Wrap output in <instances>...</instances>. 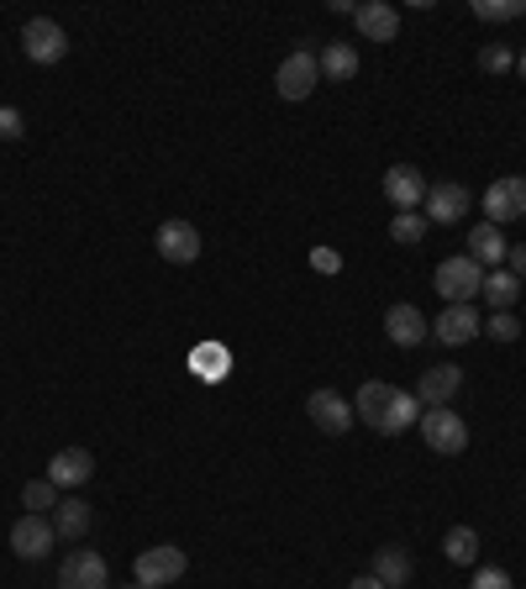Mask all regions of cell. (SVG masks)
Returning <instances> with one entry per match:
<instances>
[{
    "label": "cell",
    "mask_w": 526,
    "mask_h": 589,
    "mask_svg": "<svg viewBox=\"0 0 526 589\" xmlns=\"http://www.w3.org/2000/svg\"><path fill=\"white\" fill-rule=\"evenodd\" d=\"M479 331H484V321H479L474 306H448L437 321H431V337L437 342H448V348H463V342H474Z\"/></svg>",
    "instance_id": "obj_12"
},
{
    "label": "cell",
    "mask_w": 526,
    "mask_h": 589,
    "mask_svg": "<svg viewBox=\"0 0 526 589\" xmlns=\"http://www.w3.org/2000/svg\"><path fill=\"white\" fill-rule=\"evenodd\" d=\"M516 74H522V79H526V47H522V53H516Z\"/></svg>",
    "instance_id": "obj_37"
},
{
    "label": "cell",
    "mask_w": 526,
    "mask_h": 589,
    "mask_svg": "<svg viewBox=\"0 0 526 589\" xmlns=\"http://www.w3.org/2000/svg\"><path fill=\"white\" fill-rule=\"evenodd\" d=\"M22 505L32 511V516H43V511H58V484L53 479H32L22 490Z\"/></svg>",
    "instance_id": "obj_26"
},
{
    "label": "cell",
    "mask_w": 526,
    "mask_h": 589,
    "mask_svg": "<svg viewBox=\"0 0 526 589\" xmlns=\"http://www.w3.org/2000/svg\"><path fill=\"white\" fill-rule=\"evenodd\" d=\"M526 17V0H474V22H516Z\"/></svg>",
    "instance_id": "obj_27"
},
{
    "label": "cell",
    "mask_w": 526,
    "mask_h": 589,
    "mask_svg": "<svg viewBox=\"0 0 526 589\" xmlns=\"http://www.w3.org/2000/svg\"><path fill=\"white\" fill-rule=\"evenodd\" d=\"M458 390H463V369H458V363H431L427 374L416 379L410 395L421 401V411H431V405H448Z\"/></svg>",
    "instance_id": "obj_10"
},
{
    "label": "cell",
    "mask_w": 526,
    "mask_h": 589,
    "mask_svg": "<svg viewBox=\"0 0 526 589\" xmlns=\"http://www.w3.org/2000/svg\"><path fill=\"white\" fill-rule=\"evenodd\" d=\"M479 69L484 74H505V69H516V53L501 43H490V47H479Z\"/></svg>",
    "instance_id": "obj_29"
},
{
    "label": "cell",
    "mask_w": 526,
    "mask_h": 589,
    "mask_svg": "<svg viewBox=\"0 0 526 589\" xmlns=\"http://www.w3.org/2000/svg\"><path fill=\"white\" fill-rule=\"evenodd\" d=\"M505 269H511L516 280H526V242H516V248H505Z\"/></svg>",
    "instance_id": "obj_34"
},
{
    "label": "cell",
    "mask_w": 526,
    "mask_h": 589,
    "mask_svg": "<svg viewBox=\"0 0 526 589\" xmlns=\"http://www.w3.org/2000/svg\"><path fill=\"white\" fill-rule=\"evenodd\" d=\"M469 589H516V585H511V574H505V568H479Z\"/></svg>",
    "instance_id": "obj_32"
},
{
    "label": "cell",
    "mask_w": 526,
    "mask_h": 589,
    "mask_svg": "<svg viewBox=\"0 0 526 589\" xmlns=\"http://www.w3.org/2000/svg\"><path fill=\"white\" fill-rule=\"evenodd\" d=\"M316 64H321V74H327V79H342V85H348V79L359 74V47H353V43H327Z\"/></svg>",
    "instance_id": "obj_22"
},
{
    "label": "cell",
    "mask_w": 526,
    "mask_h": 589,
    "mask_svg": "<svg viewBox=\"0 0 526 589\" xmlns=\"http://www.w3.org/2000/svg\"><path fill=\"white\" fill-rule=\"evenodd\" d=\"M132 589H147V585H138V579H132Z\"/></svg>",
    "instance_id": "obj_38"
},
{
    "label": "cell",
    "mask_w": 526,
    "mask_h": 589,
    "mask_svg": "<svg viewBox=\"0 0 526 589\" xmlns=\"http://www.w3.org/2000/svg\"><path fill=\"white\" fill-rule=\"evenodd\" d=\"M463 211H469V189L463 185H431L427 189V221H437V227H453V221H463Z\"/></svg>",
    "instance_id": "obj_16"
},
{
    "label": "cell",
    "mask_w": 526,
    "mask_h": 589,
    "mask_svg": "<svg viewBox=\"0 0 526 589\" xmlns=\"http://www.w3.org/2000/svg\"><path fill=\"white\" fill-rule=\"evenodd\" d=\"M311 263H316V269H321V274H337V269H342V259H337L332 248H316V253H311Z\"/></svg>",
    "instance_id": "obj_35"
},
{
    "label": "cell",
    "mask_w": 526,
    "mask_h": 589,
    "mask_svg": "<svg viewBox=\"0 0 526 589\" xmlns=\"http://www.w3.org/2000/svg\"><path fill=\"white\" fill-rule=\"evenodd\" d=\"M316 79H321V64H316V53L295 47L285 64H280V74H274V90L285 95V100H306V95L316 90Z\"/></svg>",
    "instance_id": "obj_8"
},
{
    "label": "cell",
    "mask_w": 526,
    "mask_h": 589,
    "mask_svg": "<svg viewBox=\"0 0 526 589\" xmlns=\"http://www.w3.org/2000/svg\"><path fill=\"white\" fill-rule=\"evenodd\" d=\"M427 174L410 164H395L390 174H384V200L395 206V211H421L427 206Z\"/></svg>",
    "instance_id": "obj_9"
},
{
    "label": "cell",
    "mask_w": 526,
    "mask_h": 589,
    "mask_svg": "<svg viewBox=\"0 0 526 589\" xmlns=\"http://www.w3.org/2000/svg\"><path fill=\"white\" fill-rule=\"evenodd\" d=\"M58 589H111V568L96 547H74L58 564Z\"/></svg>",
    "instance_id": "obj_4"
},
{
    "label": "cell",
    "mask_w": 526,
    "mask_h": 589,
    "mask_svg": "<svg viewBox=\"0 0 526 589\" xmlns=\"http://www.w3.org/2000/svg\"><path fill=\"white\" fill-rule=\"evenodd\" d=\"M22 132H26V127H22V111H17V106H0V138L17 142Z\"/></svg>",
    "instance_id": "obj_33"
},
{
    "label": "cell",
    "mask_w": 526,
    "mask_h": 589,
    "mask_svg": "<svg viewBox=\"0 0 526 589\" xmlns=\"http://www.w3.org/2000/svg\"><path fill=\"white\" fill-rule=\"evenodd\" d=\"M469 259H474L479 269H505V237H501V227L479 221L474 232H469Z\"/></svg>",
    "instance_id": "obj_20"
},
{
    "label": "cell",
    "mask_w": 526,
    "mask_h": 589,
    "mask_svg": "<svg viewBox=\"0 0 526 589\" xmlns=\"http://www.w3.org/2000/svg\"><path fill=\"white\" fill-rule=\"evenodd\" d=\"M190 568V558H185V547H174V543H158V547H143L138 553V564H132V579L147 589H164L174 585L179 574Z\"/></svg>",
    "instance_id": "obj_3"
},
{
    "label": "cell",
    "mask_w": 526,
    "mask_h": 589,
    "mask_svg": "<svg viewBox=\"0 0 526 589\" xmlns=\"http://www.w3.org/2000/svg\"><path fill=\"white\" fill-rule=\"evenodd\" d=\"M22 53L32 64H58L64 53H69V32L53 22V17H32L22 26Z\"/></svg>",
    "instance_id": "obj_5"
},
{
    "label": "cell",
    "mask_w": 526,
    "mask_h": 589,
    "mask_svg": "<svg viewBox=\"0 0 526 589\" xmlns=\"http://www.w3.org/2000/svg\"><path fill=\"white\" fill-rule=\"evenodd\" d=\"M442 553H448V564L469 568L479 558V532H474V526H453V532L442 537Z\"/></svg>",
    "instance_id": "obj_25"
},
{
    "label": "cell",
    "mask_w": 526,
    "mask_h": 589,
    "mask_svg": "<svg viewBox=\"0 0 526 589\" xmlns=\"http://www.w3.org/2000/svg\"><path fill=\"white\" fill-rule=\"evenodd\" d=\"M484 301L495 310H516V301H522V280L511 274V269H490L484 274Z\"/></svg>",
    "instance_id": "obj_23"
},
{
    "label": "cell",
    "mask_w": 526,
    "mask_h": 589,
    "mask_svg": "<svg viewBox=\"0 0 526 589\" xmlns=\"http://www.w3.org/2000/svg\"><path fill=\"white\" fill-rule=\"evenodd\" d=\"M421 422V401L410 395V390H395V401H390V416H384V437H401L410 426Z\"/></svg>",
    "instance_id": "obj_24"
},
{
    "label": "cell",
    "mask_w": 526,
    "mask_h": 589,
    "mask_svg": "<svg viewBox=\"0 0 526 589\" xmlns=\"http://www.w3.org/2000/svg\"><path fill=\"white\" fill-rule=\"evenodd\" d=\"M195 369H200L206 379H221L227 369H232V358H227V348H200V353H195Z\"/></svg>",
    "instance_id": "obj_30"
},
{
    "label": "cell",
    "mask_w": 526,
    "mask_h": 589,
    "mask_svg": "<svg viewBox=\"0 0 526 589\" xmlns=\"http://www.w3.org/2000/svg\"><path fill=\"white\" fill-rule=\"evenodd\" d=\"M484 274L490 269H479L469 253H453V259L437 263V295L448 301V306H474V295H484Z\"/></svg>",
    "instance_id": "obj_1"
},
{
    "label": "cell",
    "mask_w": 526,
    "mask_h": 589,
    "mask_svg": "<svg viewBox=\"0 0 526 589\" xmlns=\"http://www.w3.org/2000/svg\"><path fill=\"white\" fill-rule=\"evenodd\" d=\"M384 337H390L395 348H416V342H427L431 337V327L416 306H390L384 310Z\"/></svg>",
    "instance_id": "obj_14"
},
{
    "label": "cell",
    "mask_w": 526,
    "mask_h": 589,
    "mask_svg": "<svg viewBox=\"0 0 526 589\" xmlns=\"http://www.w3.org/2000/svg\"><path fill=\"white\" fill-rule=\"evenodd\" d=\"M353 22L369 43H395V32H401V11L390 6V0H363L359 11H353Z\"/></svg>",
    "instance_id": "obj_13"
},
{
    "label": "cell",
    "mask_w": 526,
    "mask_h": 589,
    "mask_svg": "<svg viewBox=\"0 0 526 589\" xmlns=\"http://www.w3.org/2000/svg\"><path fill=\"white\" fill-rule=\"evenodd\" d=\"M348 589H384V585H380V579H374V574H359V579H353V585H348Z\"/></svg>",
    "instance_id": "obj_36"
},
{
    "label": "cell",
    "mask_w": 526,
    "mask_h": 589,
    "mask_svg": "<svg viewBox=\"0 0 526 589\" xmlns=\"http://www.w3.org/2000/svg\"><path fill=\"white\" fill-rule=\"evenodd\" d=\"M53 543H58V532H53L48 516H32V511H26L22 521H11V553H17V558H26V564L48 558Z\"/></svg>",
    "instance_id": "obj_7"
},
{
    "label": "cell",
    "mask_w": 526,
    "mask_h": 589,
    "mask_svg": "<svg viewBox=\"0 0 526 589\" xmlns=\"http://www.w3.org/2000/svg\"><path fill=\"white\" fill-rule=\"evenodd\" d=\"M484 331H490L495 342H516V337H522V321H516V310H495Z\"/></svg>",
    "instance_id": "obj_31"
},
{
    "label": "cell",
    "mask_w": 526,
    "mask_h": 589,
    "mask_svg": "<svg viewBox=\"0 0 526 589\" xmlns=\"http://www.w3.org/2000/svg\"><path fill=\"white\" fill-rule=\"evenodd\" d=\"M526 216V179L522 174H505L484 189V221L490 227H505V221H522Z\"/></svg>",
    "instance_id": "obj_6"
},
{
    "label": "cell",
    "mask_w": 526,
    "mask_h": 589,
    "mask_svg": "<svg viewBox=\"0 0 526 589\" xmlns=\"http://www.w3.org/2000/svg\"><path fill=\"white\" fill-rule=\"evenodd\" d=\"M416 426H421V437H427L431 452H448V458H453V452L469 448V422L458 416L453 405H431V411H421Z\"/></svg>",
    "instance_id": "obj_2"
},
{
    "label": "cell",
    "mask_w": 526,
    "mask_h": 589,
    "mask_svg": "<svg viewBox=\"0 0 526 589\" xmlns=\"http://www.w3.org/2000/svg\"><path fill=\"white\" fill-rule=\"evenodd\" d=\"M306 411H311V422L327 432V437H348V426L359 422L353 416V405L342 401L337 390H311V401H306Z\"/></svg>",
    "instance_id": "obj_11"
},
{
    "label": "cell",
    "mask_w": 526,
    "mask_h": 589,
    "mask_svg": "<svg viewBox=\"0 0 526 589\" xmlns=\"http://www.w3.org/2000/svg\"><path fill=\"white\" fill-rule=\"evenodd\" d=\"M90 521H96V511L79 495H69V500H58V511H53V532H58V543H79L90 532Z\"/></svg>",
    "instance_id": "obj_19"
},
{
    "label": "cell",
    "mask_w": 526,
    "mask_h": 589,
    "mask_svg": "<svg viewBox=\"0 0 526 589\" xmlns=\"http://www.w3.org/2000/svg\"><path fill=\"white\" fill-rule=\"evenodd\" d=\"M90 473H96V458L85 448H58L48 463V479L58 490H79V484H90Z\"/></svg>",
    "instance_id": "obj_15"
},
{
    "label": "cell",
    "mask_w": 526,
    "mask_h": 589,
    "mask_svg": "<svg viewBox=\"0 0 526 589\" xmlns=\"http://www.w3.org/2000/svg\"><path fill=\"white\" fill-rule=\"evenodd\" d=\"M390 237H395V242H421V237H427V216L421 211H395V221H390Z\"/></svg>",
    "instance_id": "obj_28"
},
{
    "label": "cell",
    "mask_w": 526,
    "mask_h": 589,
    "mask_svg": "<svg viewBox=\"0 0 526 589\" xmlns=\"http://www.w3.org/2000/svg\"><path fill=\"white\" fill-rule=\"evenodd\" d=\"M390 401H395V384H384V379H369V384L359 390V401H353V416H359V422H369L374 432H384Z\"/></svg>",
    "instance_id": "obj_18"
},
{
    "label": "cell",
    "mask_w": 526,
    "mask_h": 589,
    "mask_svg": "<svg viewBox=\"0 0 526 589\" xmlns=\"http://www.w3.org/2000/svg\"><path fill=\"white\" fill-rule=\"evenodd\" d=\"M158 253L168 263H195L200 259V232H195L190 221H164L158 227Z\"/></svg>",
    "instance_id": "obj_17"
},
{
    "label": "cell",
    "mask_w": 526,
    "mask_h": 589,
    "mask_svg": "<svg viewBox=\"0 0 526 589\" xmlns=\"http://www.w3.org/2000/svg\"><path fill=\"white\" fill-rule=\"evenodd\" d=\"M369 574H374L384 589H406V585H410V553H406V547H395V543L380 547Z\"/></svg>",
    "instance_id": "obj_21"
}]
</instances>
